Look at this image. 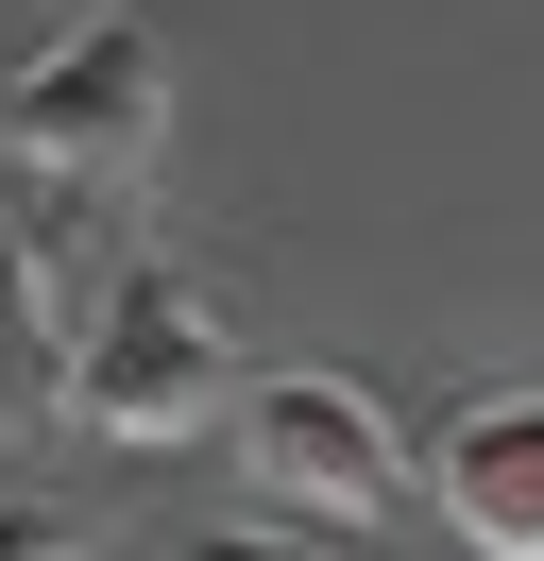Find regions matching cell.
<instances>
[{"instance_id": "cell-5", "label": "cell", "mask_w": 544, "mask_h": 561, "mask_svg": "<svg viewBox=\"0 0 544 561\" xmlns=\"http://www.w3.org/2000/svg\"><path fill=\"white\" fill-rule=\"evenodd\" d=\"M52 409H68V307H52V255L0 239V443H34Z\"/></svg>"}, {"instance_id": "cell-7", "label": "cell", "mask_w": 544, "mask_h": 561, "mask_svg": "<svg viewBox=\"0 0 544 561\" xmlns=\"http://www.w3.org/2000/svg\"><path fill=\"white\" fill-rule=\"evenodd\" d=\"M0 561H52V511H18V493H0Z\"/></svg>"}, {"instance_id": "cell-1", "label": "cell", "mask_w": 544, "mask_h": 561, "mask_svg": "<svg viewBox=\"0 0 544 561\" xmlns=\"http://www.w3.org/2000/svg\"><path fill=\"white\" fill-rule=\"evenodd\" d=\"M154 137H170V51H154V18H120V0H86L34 69H0V153L52 171V187H136Z\"/></svg>"}, {"instance_id": "cell-2", "label": "cell", "mask_w": 544, "mask_h": 561, "mask_svg": "<svg viewBox=\"0 0 544 561\" xmlns=\"http://www.w3.org/2000/svg\"><path fill=\"white\" fill-rule=\"evenodd\" d=\"M68 409L102 443H188V425L238 409V357H222V307L188 273H102V307L68 323Z\"/></svg>"}, {"instance_id": "cell-8", "label": "cell", "mask_w": 544, "mask_h": 561, "mask_svg": "<svg viewBox=\"0 0 544 561\" xmlns=\"http://www.w3.org/2000/svg\"><path fill=\"white\" fill-rule=\"evenodd\" d=\"M52 561H68V545H52Z\"/></svg>"}, {"instance_id": "cell-3", "label": "cell", "mask_w": 544, "mask_h": 561, "mask_svg": "<svg viewBox=\"0 0 544 561\" xmlns=\"http://www.w3.org/2000/svg\"><path fill=\"white\" fill-rule=\"evenodd\" d=\"M238 459H256V493L290 527H392L408 511V443L392 409H374L358 375H324V357H290V375H238Z\"/></svg>"}, {"instance_id": "cell-4", "label": "cell", "mask_w": 544, "mask_h": 561, "mask_svg": "<svg viewBox=\"0 0 544 561\" xmlns=\"http://www.w3.org/2000/svg\"><path fill=\"white\" fill-rule=\"evenodd\" d=\"M426 493L476 561H544V391H460L426 443Z\"/></svg>"}, {"instance_id": "cell-6", "label": "cell", "mask_w": 544, "mask_h": 561, "mask_svg": "<svg viewBox=\"0 0 544 561\" xmlns=\"http://www.w3.org/2000/svg\"><path fill=\"white\" fill-rule=\"evenodd\" d=\"M188 561H324V545H290V527H204Z\"/></svg>"}]
</instances>
